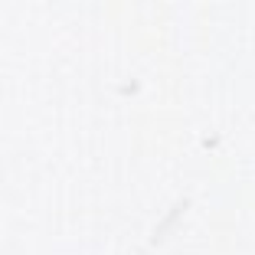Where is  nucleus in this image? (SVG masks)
Masks as SVG:
<instances>
[]
</instances>
